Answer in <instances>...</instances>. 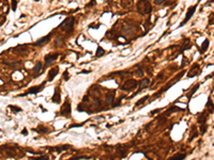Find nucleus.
Returning <instances> with one entry per match:
<instances>
[{
  "instance_id": "obj_6",
  "label": "nucleus",
  "mask_w": 214,
  "mask_h": 160,
  "mask_svg": "<svg viewBox=\"0 0 214 160\" xmlns=\"http://www.w3.org/2000/svg\"><path fill=\"white\" fill-rule=\"evenodd\" d=\"M45 83H46V81H45V82H43V83H42V84H40V85H35V86H32V88H30V89L28 90L26 93L21 94V95H18V97H21V96H26V95H29V94H38L39 92L43 91V89H44V86H45Z\"/></svg>"
},
{
  "instance_id": "obj_7",
  "label": "nucleus",
  "mask_w": 214,
  "mask_h": 160,
  "mask_svg": "<svg viewBox=\"0 0 214 160\" xmlns=\"http://www.w3.org/2000/svg\"><path fill=\"white\" fill-rule=\"evenodd\" d=\"M71 111H72V108H71V104L70 101L67 99V101L64 103V105L61 107V110H60V114L62 116H65V118H70V114H71Z\"/></svg>"
},
{
  "instance_id": "obj_35",
  "label": "nucleus",
  "mask_w": 214,
  "mask_h": 160,
  "mask_svg": "<svg viewBox=\"0 0 214 160\" xmlns=\"http://www.w3.org/2000/svg\"><path fill=\"white\" fill-rule=\"evenodd\" d=\"M63 78H64V80H65V81H68L69 80V72L68 70H65L63 73Z\"/></svg>"
},
{
  "instance_id": "obj_37",
  "label": "nucleus",
  "mask_w": 214,
  "mask_h": 160,
  "mask_svg": "<svg viewBox=\"0 0 214 160\" xmlns=\"http://www.w3.org/2000/svg\"><path fill=\"white\" fill-rule=\"evenodd\" d=\"M85 125V123H81V124H78V125H71L70 128H75V127H81Z\"/></svg>"
},
{
  "instance_id": "obj_17",
  "label": "nucleus",
  "mask_w": 214,
  "mask_h": 160,
  "mask_svg": "<svg viewBox=\"0 0 214 160\" xmlns=\"http://www.w3.org/2000/svg\"><path fill=\"white\" fill-rule=\"evenodd\" d=\"M183 110H184V109H182V108L176 107V106H171V107L168 109V110H167L165 113H164V115H165V116H169L172 112H176V111H183Z\"/></svg>"
},
{
  "instance_id": "obj_12",
  "label": "nucleus",
  "mask_w": 214,
  "mask_h": 160,
  "mask_svg": "<svg viewBox=\"0 0 214 160\" xmlns=\"http://www.w3.org/2000/svg\"><path fill=\"white\" fill-rule=\"evenodd\" d=\"M51 152H56V153H62L64 150H68L71 148V145H59V146H54V147H47Z\"/></svg>"
},
{
  "instance_id": "obj_16",
  "label": "nucleus",
  "mask_w": 214,
  "mask_h": 160,
  "mask_svg": "<svg viewBox=\"0 0 214 160\" xmlns=\"http://www.w3.org/2000/svg\"><path fill=\"white\" fill-rule=\"evenodd\" d=\"M134 3V0H120V4L122 8L128 10V9H131L132 8V5Z\"/></svg>"
},
{
  "instance_id": "obj_28",
  "label": "nucleus",
  "mask_w": 214,
  "mask_h": 160,
  "mask_svg": "<svg viewBox=\"0 0 214 160\" xmlns=\"http://www.w3.org/2000/svg\"><path fill=\"white\" fill-rule=\"evenodd\" d=\"M31 160H49V157L47 155H44L41 157H32Z\"/></svg>"
},
{
  "instance_id": "obj_31",
  "label": "nucleus",
  "mask_w": 214,
  "mask_h": 160,
  "mask_svg": "<svg viewBox=\"0 0 214 160\" xmlns=\"http://www.w3.org/2000/svg\"><path fill=\"white\" fill-rule=\"evenodd\" d=\"M12 4V10H13V12H15L16 11V9H17V1L16 0H12V2H11Z\"/></svg>"
},
{
  "instance_id": "obj_34",
  "label": "nucleus",
  "mask_w": 214,
  "mask_h": 160,
  "mask_svg": "<svg viewBox=\"0 0 214 160\" xmlns=\"http://www.w3.org/2000/svg\"><path fill=\"white\" fill-rule=\"evenodd\" d=\"M186 64H187V59H186V58H185V57H184V58H183V60H182V64H181V68H183V67H184V66H185V65H186Z\"/></svg>"
},
{
  "instance_id": "obj_29",
  "label": "nucleus",
  "mask_w": 214,
  "mask_h": 160,
  "mask_svg": "<svg viewBox=\"0 0 214 160\" xmlns=\"http://www.w3.org/2000/svg\"><path fill=\"white\" fill-rule=\"evenodd\" d=\"M135 75H136L137 77H142L144 76V69L142 68H138V69H136V72H135Z\"/></svg>"
},
{
  "instance_id": "obj_26",
  "label": "nucleus",
  "mask_w": 214,
  "mask_h": 160,
  "mask_svg": "<svg viewBox=\"0 0 214 160\" xmlns=\"http://www.w3.org/2000/svg\"><path fill=\"white\" fill-rule=\"evenodd\" d=\"M9 108L11 109L13 112H16V113L23 111V109H21V108H19V107H17V106H14V105H9Z\"/></svg>"
},
{
  "instance_id": "obj_27",
  "label": "nucleus",
  "mask_w": 214,
  "mask_h": 160,
  "mask_svg": "<svg viewBox=\"0 0 214 160\" xmlns=\"http://www.w3.org/2000/svg\"><path fill=\"white\" fill-rule=\"evenodd\" d=\"M104 55H105V50H104L101 46H98L97 49H96V55H95V56H96V57H103Z\"/></svg>"
},
{
  "instance_id": "obj_39",
  "label": "nucleus",
  "mask_w": 214,
  "mask_h": 160,
  "mask_svg": "<svg viewBox=\"0 0 214 160\" xmlns=\"http://www.w3.org/2000/svg\"><path fill=\"white\" fill-rule=\"evenodd\" d=\"M21 134H23L24 136H27V135H28V132H27V129H26V128H24V129H23V131H21Z\"/></svg>"
},
{
  "instance_id": "obj_20",
  "label": "nucleus",
  "mask_w": 214,
  "mask_h": 160,
  "mask_svg": "<svg viewBox=\"0 0 214 160\" xmlns=\"http://www.w3.org/2000/svg\"><path fill=\"white\" fill-rule=\"evenodd\" d=\"M186 158V154H183V153H178V154L174 155L172 157H170L168 160H184Z\"/></svg>"
},
{
  "instance_id": "obj_10",
  "label": "nucleus",
  "mask_w": 214,
  "mask_h": 160,
  "mask_svg": "<svg viewBox=\"0 0 214 160\" xmlns=\"http://www.w3.org/2000/svg\"><path fill=\"white\" fill-rule=\"evenodd\" d=\"M59 57V54H49V55H46L45 58H44V61H45V66H48L51 65L54 61H56L58 59Z\"/></svg>"
},
{
  "instance_id": "obj_30",
  "label": "nucleus",
  "mask_w": 214,
  "mask_h": 160,
  "mask_svg": "<svg viewBox=\"0 0 214 160\" xmlns=\"http://www.w3.org/2000/svg\"><path fill=\"white\" fill-rule=\"evenodd\" d=\"M81 159H90V157H87V156H77V157L70 158L68 160H81Z\"/></svg>"
},
{
  "instance_id": "obj_5",
  "label": "nucleus",
  "mask_w": 214,
  "mask_h": 160,
  "mask_svg": "<svg viewBox=\"0 0 214 160\" xmlns=\"http://www.w3.org/2000/svg\"><path fill=\"white\" fill-rule=\"evenodd\" d=\"M196 9H197V4L190 6V8L187 9V11H186V15H185V17H184L183 21L180 24V26H179V27H183L185 24H187V21H188V20L193 17V15H194V13L196 12Z\"/></svg>"
},
{
  "instance_id": "obj_33",
  "label": "nucleus",
  "mask_w": 214,
  "mask_h": 160,
  "mask_svg": "<svg viewBox=\"0 0 214 160\" xmlns=\"http://www.w3.org/2000/svg\"><path fill=\"white\" fill-rule=\"evenodd\" d=\"M165 1H166V0H154V4L160 5V4H163Z\"/></svg>"
},
{
  "instance_id": "obj_19",
  "label": "nucleus",
  "mask_w": 214,
  "mask_h": 160,
  "mask_svg": "<svg viewBox=\"0 0 214 160\" xmlns=\"http://www.w3.org/2000/svg\"><path fill=\"white\" fill-rule=\"evenodd\" d=\"M42 67H43V65H42V63H41V62H38L37 64L34 65V67H33V69H32L34 77H38V76H39V72H41Z\"/></svg>"
},
{
  "instance_id": "obj_15",
  "label": "nucleus",
  "mask_w": 214,
  "mask_h": 160,
  "mask_svg": "<svg viewBox=\"0 0 214 160\" xmlns=\"http://www.w3.org/2000/svg\"><path fill=\"white\" fill-rule=\"evenodd\" d=\"M138 84H139V91H138V93H139L140 91L147 89L150 85V80L148 78H142V80H140V82Z\"/></svg>"
},
{
  "instance_id": "obj_4",
  "label": "nucleus",
  "mask_w": 214,
  "mask_h": 160,
  "mask_svg": "<svg viewBox=\"0 0 214 160\" xmlns=\"http://www.w3.org/2000/svg\"><path fill=\"white\" fill-rule=\"evenodd\" d=\"M138 86V82L137 80L135 79H127L126 81H124L122 84L120 85V89L122 91H125V92H130V91H133L135 90Z\"/></svg>"
},
{
  "instance_id": "obj_2",
  "label": "nucleus",
  "mask_w": 214,
  "mask_h": 160,
  "mask_svg": "<svg viewBox=\"0 0 214 160\" xmlns=\"http://www.w3.org/2000/svg\"><path fill=\"white\" fill-rule=\"evenodd\" d=\"M74 24H75V18L74 17H68L64 21L60 24V28H62V31L67 34L72 33L74 30Z\"/></svg>"
},
{
  "instance_id": "obj_40",
  "label": "nucleus",
  "mask_w": 214,
  "mask_h": 160,
  "mask_svg": "<svg viewBox=\"0 0 214 160\" xmlns=\"http://www.w3.org/2000/svg\"><path fill=\"white\" fill-rule=\"evenodd\" d=\"M83 74H89V73H91V70H81Z\"/></svg>"
},
{
  "instance_id": "obj_38",
  "label": "nucleus",
  "mask_w": 214,
  "mask_h": 160,
  "mask_svg": "<svg viewBox=\"0 0 214 160\" xmlns=\"http://www.w3.org/2000/svg\"><path fill=\"white\" fill-rule=\"evenodd\" d=\"M160 111H161V109H155V110H153V111L150 112V115H154V113H159Z\"/></svg>"
},
{
  "instance_id": "obj_36",
  "label": "nucleus",
  "mask_w": 214,
  "mask_h": 160,
  "mask_svg": "<svg viewBox=\"0 0 214 160\" xmlns=\"http://www.w3.org/2000/svg\"><path fill=\"white\" fill-rule=\"evenodd\" d=\"M95 0H91V2H89V4H87L86 5V8H89V6H93L94 4H95Z\"/></svg>"
},
{
  "instance_id": "obj_25",
  "label": "nucleus",
  "mask_w": 214,
  "mask_h": 160,
  "mask_svg": "<svg viewBox=\"0 0 214 160\" xmlns=\"http://www.w3.org/2000/svg\"><path fill=\"white\" fill-rule=\"evenodd\" d=\"M113 100H115V96H113V94H108V95L106 96V103L108 105H111L113 103Z\"/></svg>"
},
{
  "instance_id": "obj_18",
  "label": "nucleus",
  "mask_w": 214,
  "mask_h": 160,
  "mask_svg": "<svg viewBox=\"0 0 214 160\" xmlns=\"http://www.w3.org/2000/svg\"><path fill=\"white\" fill-rule=\"evenodd\" d=\"M207 119H208V114H207L205 111H203L200 115H199V118H198V123L200 125H207L205 123H207Z\"/></svg>"
},
{
  "instance_id": "obj_13",
  "label": "nucleus",
  "mask_w": 214,
  "mask_h": 160,
  "mask_svg": "<svg viewBox=\"0 0 214 160\" xmlns=\"http://www.w3.org/2000/svg\"><path fill=\"white\" fill-rule=\"evenodd\" d=\"M59 74V67L56 66V67H53L51 70L48 72V78H47V81H53L54 78Z\"/></svg>"
},
{
  "instance_id": "obj_32",
  "label": "nucleus",
  "mask_w": 214,
  "mask_h": 160,
  "mask_svg": "<svg viewBox=\"0 0 214 160\" xmlns=\"http://www.w3.org/2000/svg\"><path fill=\"white\" fill-rule=\"evenodd\" d=\"M5 65H8V66H11V67H15L19 64V62H15V63H9V62H5L4 63Z\"/></svg>"
},
{
  "instance_id": "obj_14",
  "label": "nucleus",
  "mask_w": 214,
  "mask_h": 160,
  "mask_svg": "<svg viewBox=\"0 0 214 160\" xmlns=\"http://www.w3.org/2000/svg\"><path fill=\"white\" fill-rule=\"evenodd\" d=\"M191 47H192V45H191V41H190V39H188V38H185V39H184V43H183V45H182V47H181V49H180V51H179V55L183 54L185 50L191 49Z\"/></svg>"
},
{
  "instance_id": "obj_1",
  "label": "nucleus",
  "mask_w": 214,
  "mask_h": 160,
  "mask_svg": "<svg viewBox=\"0 0 214 160\" xmlns=\"http://www.w3.org/2000/svg\"><path fill=\"white\" fill-rule=\"evenodd\" d=\"M136 9L141 15H149L152 12V5L148 0H139L136 4Z\"/></svg>"
},
{
  "instance_id": "obj_11",
  "label": "nucleus",
  "mask_w": 214,
  "mask_h": 160,
  "mask_svg": "<svg viewBox=\"0 0 214 160\" xmlns=\"http://www.w3.org/2000/svg\"><path fill=\"white\" fill-rule=\"evenodd\" d=\"M52 101L55 104H60L61 103V92H60V88L57 86L55 89V93L53 95V98H52Z\"/></svg>"
},
{
  "instance_id": "obj_8",
  "label": "nucleus",
  "mask_w": 214,
  "mask_h": 160,
  "mask_svg": "<svg viewBox=\"0 0 214 160\" xmlns=\"http://www.w3.org/2000/svg\"><path fill=\"white\" fill-rule=\"evenodd\" d=\"M199 73H200V65L198 63L194 64L193 66L191 67V69L187 72V77L188 78H193V77H196L199 75Z\"/></svg>"
},
{
  "instance_id": "obj_24",
  "label": "nucleus",
  "mask_w": 214,
  "mask_h": 160,
  "mask_svg": "<svg viewBox=\"0 0 214 160\" xmlns=\"http://www.w3.org/2000/svg\"><path fill=\"white\" fill-rule=\"evenodd\" d=\"M149 97H150L149 95H146V96H144L142 98H140L138 101H136V104H135V106H136V107H138V106H140V105H144V104L146 103V101L148 100V98H149Z\"/></svg>"
},
{
  "instance_id": "obj_22",
  "label": "nucleus",
  "mask_w": 214,
  "mask_h": 160,
  "mask_svg": "<svg viewBox=\"0 0 214 160\" xmlns=\"http://www.w3.org/2000/svg\"><path fill=\"white\" fill-rule=\"evenodd\" d=\"M199 86H200V84H199V83H197V84H196V85L194 86V88H193V90H192V91L190 92V94H188V95H187V99H188V103H190V101H191V99H192L193 95H194V94L196 93V91L198 90V88H199Z\"/></svg>"
},
{
  "instance_id": "obj_41",
  "label": "nucleus",
  "mask_w": 214,
  "mask_h": 160,
  "mask_svg": "<svg viewBox=\"0 0 214 160\" xmlns=\"http://www.w3.org/2000/svg\"><path fill=\"white\" fill-rule=\"evenodd\" d=\"M198 1H200V0H198Z\"/></svg>"
},
{
  "instance_id": "obj_3",
  "label": "nucleus",
  "mask_w": 214,
  "mask_h": 160,
  "mask_svg": "<svg viewBox=\"0 0 214 160\" xmlns=\"http://www.w3.org/2000/svg\"><path fill=\"white\" fill-rule=\"evenodd\" d=\"M183 75H184V72H181V73H179V74H178V75H177V76H176V77L172 79V81H171V82H169L167 85H165V86H164V88H162V90H160L158 93H155V94H154V95H153L154 99H155V98H158V96H160L161 94H163L164 92L168 91V90H169V89H170L171 86H172V85H174L176 82H178V81H179V79H180V78H181Z\"/></svg>"
},
{
  "instance_id": "obj_23",
  "label": "nucleus",
  "mask_w": 214,
  "mask_h": 160,
  "mask_svg": "<svg viewBox=\"0 0 214 160\" xmlns=\"http://www.w3.org/2000/svg\"><path fill=\"white\" fill-rule=\"evenodd\" d=\"M33 130H35V131L39 132V134H46V132H48V128L45 127V126H43V125H40L38 128H35Z\"/></svg>"
},
{
  "instance_id": "obj_9",
  "label": "nucleus",
  "mask_w": 214,
  "mask_h": 160,
  "mask_svg": "<svg viewBox=\"0 0 214 160\" xmlns=\"http://www.w3.org/2000/svg\"><path fill=\"white\" fill-rule=\"evenodd\" d=\"M53 34H54V32H49L47 35H45V36H43L42 39H40V40H38L37 42L34 43L33 44V46H37V47H39V46H42V45H44V44H46V43L51 40V38L53 36Z\"/></svg>"
},
{
  "instance_id": "obj_21",
  "label": "nucleus",
  "mask_w": 214,
  "mask_h": 160,
  "mask_svg": "<svg viewBox=\"0 0 214 160\" xmlns=\"http://www.w3.org/2000/svg\"><path fill=\"white\" fill-rule=\"evenodd\" d=\"M208 47H209V40L208 39H205L204 41H203V43L201 44V48L199 49V51H200V54H203L204 51L207 49H208Z\"/></svg>"
}]
</instances>
